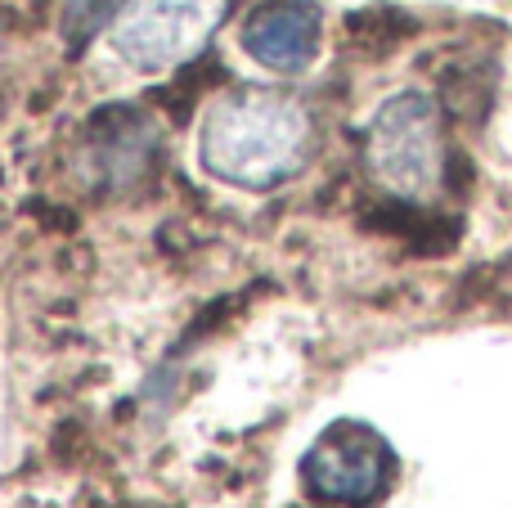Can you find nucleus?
<instances>
[{
	"label": "nucleus",
	"instance_id": "nucleus-1",
	"mask_svg": "<svg viewBox=\"0 0 512 508\" xmlns=\"http://www.w3.org/2000/svg\"><path fill=\"white\" fill-rule=\"evenodd\" d=\"M310 153V117L292 95L243 86L203 117V167L239 189H274L301 171Z\"/></svg>",
	"mask_w": 512,
	"mask_h": 508
},
{
	"label": "nucleus",
	"instance_id": "nucleus-2",
	"mask_svg": "<svg viewBox=\"0 0 512 508\" xmlns=\"http://www.w3.org/2000/svg\"><path fill=\"white\" fill-rule=\"evenodd\" d=\"M369 171L396 198H427L441 185V108L423 90H400L369 122Z\"/></svg>",
	"mask_w": 512,
	"mask_h": 508
},
{
	"label": "nucleus",
	"instance_id": "nucleus-3",
	"mask_svg": "<svg viewBox=\"0 0 512 508\" xmlns=\"http://www.w3.org/2000/svg\"><path fill=\"white\" fill-rule=\"evenodd\" d=\"M221 14L225 0H126L108 41L135 72H167L203 50Z\"/></svg>",
	"mask_w": 512,
	"mask_h": 508
},
{
	"label": "nucleus",
	"instance_id": "nucleus-4",
	"mask_svg": "<svg viewBox=\"0 0 512 508\" xmlns=\"http://www.w3.org/2000/svg\"><path fill=\"white\" fill-rule=\"evenodd\" d=\"M396 473V450L369 423H333L301 459V482L310 495L333 504H369L387 491Z\"/></svg>",
	"mask_w": 512,
	"mask_h": 508
},
{
	"label": "nucleus",
	"instance_id": "nucleus-5",
	"mask_svg": "<svg viewBox=\"0 0 512 508\" xmlns=\"http://www.w3.org/2000/svg\"><path fill=\"white\" fill-rule=\"evenodd\" d=\"M243 50L270 72H306L324 41V14L315 0H261L243 18Z\"/></svg>",
	"mask_w": 512,
	"mask_h": 508
},
{
	"label": "nucleus",
	"instance_id": "nucleus-6",
	"mask_svg": "<svg viewBox=\"0 0 512 508\" xmlns=\"http://www.w3.org/2000/svg\"><path fill=\"white\" fill-rule=\"evenodd\" d=\"M90 167L108 180V185H126V180L144 176L158 153V126L149 122V113L131 104H113L95 117L90 126Z\"/></svg>",
	"mask_w": 512,
	"mask_h": 508
},
{
	"label": "nucleus",
	"instance_id": "nucleus-7",
	"mask_svg": "<svg viewBox=\"0 0 512 508\" xmlns=\"http://www.w3.org/2000/svg\"><path fill=\"white\" fill-rule=\"evenodd\" d=\"M346 32H351L355 45L382 54V50H396L405 36H414L418 23H414V14H405V9H396V5H373V9H360V14L346 18Z\"/></svg>",
	"mask_w": 512,
	"mask_h": 508
}]
</instances>
